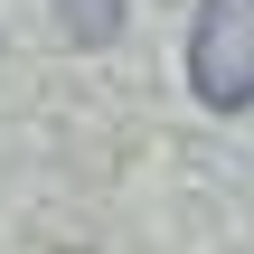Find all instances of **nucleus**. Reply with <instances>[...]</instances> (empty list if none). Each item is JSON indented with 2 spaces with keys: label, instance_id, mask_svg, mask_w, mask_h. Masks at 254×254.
Listing matches in <instances>:
<instances>
[{
  "label": "nucleus",
  "instance_id": "obj_2",
  "mask_svg": "<svg viewBox=\"0 0 254 254\" xmlns=\"http://www.w3.org/2000/svg\"><path fill=\"white\" fill-rule=\"evenodd\" d=\"M57 28H66L75 47H104V38L123 28V0H57Z\"/></svg>",
  "mask_w": 254,
  "mask_h": 254
},
{
  "label": "nucleus",
  "instance_id": "obj_1",
  "mask_svg": "<svg viewBox=\"0 0 254 254\" xmlns=\"http://www.w3.org/2000/svg\"><path fill=\"white\" fill-rule=\"evenodd\" d=\"M189 85H198V104H217V113H245L254 104V0H198Z\"/></svg>",
  "mask_w": 254,
  "mask_h": 254
}]
</instances>
